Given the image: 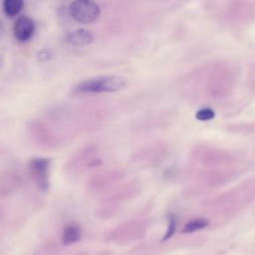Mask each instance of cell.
Returning <instances> with one entry per match:
<instances>
[{
  "instance_id": "3",
  "label": "cell",
  "mask_w": 255,
  "mask_h": 255,
  "mask_svg": "<svg viewBox=\"0 0 255 255\" xmlns=\"http://www.w3.org/2000/svg\"><path fill=\"white\" fill-rule=\"evenodd\" d=\"M49 165L50 162L47 158H33L30 161L31 175L42 190H47L49 187Z\"/></svg>"
},
{
  "instance_id": "10",
  "label": "cell",
  "mask_w": 255,
  "mask_h": 255,
  "mask_svg": "<svg viewBox=\"0 0 255 255\" xmlns=\"http://www.w3.org/2000/svg\"><path fill=\"white\" fill-rule=\"evenodd\" d=\"M175 229H176V218L173 214H169L168 215V227L166 229L164 236L162 237V240L169 239L173 235Z\"/></svg>"
},
{
  "instance_id": "7",
  "label": "cell",
  "mask_w": 255,
  "mask_h": 255,
  "mask_svg": "<svg viewBox=\"0 0 255 255\" xmlns=\"http://www.w3.org/2000/svg\"><path fill=\"white\" fill-rule=\"evenodd\" d=\"M24 6L23 0H3V12L7 17H14L18 15Z\"/></svg>"
},
{
  "instance_id": "2",
  "label": "cell",
  "mask_w": 255,
  "mask_h": 255,
  "mask_svg": "<svg viewBox=\"0 0 255 255\" xmlns=\"http://www.w3.org/2000/svg\"><path fill=\"white\" fill-rule=\"evenodd\" d=\"M70 14L78 22L91 24L98 20L101 9L93 0H75L70 5Z\"/></svg>"
},
{
  "instance_id": "9",
  "label": "cell",
  "mask_w": 255,
  "mask_h": 255,
  "mask_svg": "<svg viewBox=\"0 0 255 255\" xmlns=\"http://www.w3.org/2000/svg\"><path fill=\"white\" fill-rule=\"evenodd\" d=\"M214 116H215V114H214L213 110L210 108H202V109L198 110L195 114V118L198 121H202V122L210 121L214 118Z\"/></svg>"
},
{
  "instance_id": "5",
  "label": "cell",
  "mask_w": 255,
  "mask_h": 255,
  "mask_svg": "<svg viewBox=\"0 0 255 255\" xmlns=\"http://www.w3.org/2000/svg\"><path fill=\"white\" fill-rule=\"evenodd\" d=\"M93 34L86 29H78L68 33L65 37V41L73 46H86L93 42Z\"/></svg>"
},
{
  "instance_id": "8",
  "label": "cell",
  "mask_w": 255,
  "mask_h": 255,
  "mask_svg": "<svg viewBox=\"0 0 255 255\" xmlns=\"http://www.w3.org/2000/svg\"><path fill=\"white\" fill-rule=\"evenodd\" d=\"M207 225H208V221L206 219H203V218L193 219L191 221H188L185 224V226L182 229V232L183 233H192L197 230L205 228Z\"/></svg>"
},
{
  "instance_id": "1",
  "label": "cell",
  "mask_w": 255,
  "mask_h": 255,
  "mask_svg": "<svg viewBox=\"0 0 255 255\" xmlns=\"http://www.w3.org/2000/svg\"><path fill=\"white\" fill-rule=\"evenodd\" d=\"M127 81L120 76H101L85 80L75 87V92L80 94L112 93L126 87Z\"/></svg>"
},
{
  "instance_id": "4",
  "label": "cell",
  "mask_w": 255,
  "mask_h": 255,
  "mask_svg": "<svg viewBox=\"0 0 255 255\" xmlns=\"http://www.w3.org/2000/svg\"><path fill=\"white\" fill-rule=\"evenodd\" d=\"M35 32V23L34 21L27 17H19L14 24V36L20 42H26L30 40Z\"/></svg>"
},
{
  "instance_id": "6",
  "label": "cell",
  "mask_w": 255,
  "mask_h": 255,
  "mask_svg": "<svg viewBox=\"0 0 255 255\" xmlns=\"http://www.w3.org/2000/svg\"><path fill=\"white\" fill-rule=\"evenodd\" d=\"M82 232L79 226L75 224L67 225L62 232L61 240L64 245H71L78 242L81 239Z\"/></svg>"
}]
</instances>
